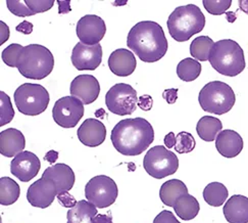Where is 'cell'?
Instances as JSON below:
<instances>
[{"label":"cell","mask_w":248,"mask_h":223,"mask_svg":"<svg viewBox=\"0 0 248 223\" xmlns=\"http://www.w3.org/2000/svg\"><path fill=\"white\" fill-rule=\"evenodd\" d=\"M59 14L60 15H65L71 12V1H62L59 0Z\"/></svg>","instance_id":"7bdbcfd3"},{"label":"cell","mask_w":248,"mask_h":223,"mask_svg":"<svg viewBox=\"0 0 248 223\" xmlns=\"http://www.w3.org/2000/svg\"><path fill=\"white\" fill-rule=\"evenodd\" d=\"M202 73V65L196 60L187 57L181 61L177 66V75L179 78L185 82L196 80Z\"/></svg>","instance_id":"f546056e"},{"label":"cell","mask_w":248,"mask_h":223,"mask_svg":"<svg viewBox=\"0 0 248 223\" xmlns=\"http://www.w3.org/2000/svg\"><path fill=\"white\" fill-rule=\"evenodd\" d=\"M196 147V141L191 133L185 131L177 134V142L175 145V151L179 154L191 153Z\"/></svg>","instance_id":"1f68e13d"},{"label":"cell","mask_w":248,"mask_h":223,"mask_svg":"<svg viewBox=\"0 0 248 223\" xmlns=\"http://www.w3.org/2000/svg\"><path fill=\"white\" fill-rule=\"evenodd\" d=\"M33 27L34 26L32 23L28 22V21H24L16 26V30L17 32H21V33L25 34V35H30L33 32Z\"/></svg>","instance_id":"60d3db41"},{"label":"cell","mask_w":248,"mask_h":223,"mask_svg":"<svg viewBox=\"0 0 248 223\" xmlns=\"http://www.w3.org/2000/svg\"><path fill=\"white\" fill-rule=\"evenodd\" d=\"M119 189L114 180L107 175L91 178L85 187L86 200L97 208H108L116 202Z\"/></svg>","instance_id":"9c48e42d"},{"label":"cell","mask_w":248,"mask_h":223,"mask_svg":"<svg viewBox=\"0 0 248 223\" xmlns=\"http://www.w3.org/2000/svg\"><path fill=\"white\" fill-rule=\"evenodd\" d=\"M70 92L72 96L80 100L84 104H90L98 99L100 85L92 75H79L72 81Z\"/></svg>","instance_id":"2e32d148"},{"label":"cell","mask_w":248,"mask_h":223,"mask_svg":"<svg viewBox=\"0 0 248 223\" xmlns=\"http://www.w3.org/2000/svg\"><path fill=\"white\" fill-rule=\"evenodd\" d=\"M54 67V57L51 51L40 44L24 46L16 62L18 72L25 78L42 80L49 76Z\"/></svg>","instance_id":"277c9868"},{"label":"cell","mask_w":248,"mask_h":223,"mask_svg":"<svg viewBox=\"0 0 248 223\" xmlns=\"http://www.w3.org/2000/svg\"><path fill=\"white\" fill-rule=\"evenodd\" d=\"M102 54L101 44L88 46L78 42L73 48L71 61L73 66L79 71H94L100 66Z\"/></svg>","instance_id":"4fadbf2b"},{"label":"cell","mask_w":248,"mask_h":223,"mask_svg":"<svg viewBox=\"0 0 248 223\" xmlns=\"http://www.w3.org/2000/svg\"><path fill=\"white\" fill-rule=\"evenodd\" d=\"M97 215V207L88 201H79L77 205L68 211V223H93V218Z\"/></svg>","instance_id":"cb8c5ba5"},{"label":"cell","mask_w":248,"mask_h":223,"mask_svg":"<svg viewBox=\"0 0 248 223\" xmlns=\"http://www.w3.org/2000/svg\"><path fill=\"white\" fill-rule=\"evenodd\" d=\"M6 5L8 11L16 17H27L34 16V14L32 13L31 9L27 6L25 1H20V0H7Z\"/></svg>","instance_id":"e575fe53"},{"label":"cell","mask_w":248,"mask_h":223,"mask_svg":"<svg viewBox=\"0 0 248 223\" xmlns=\"http://www.w3.org/2000/svg\"><path fill=\"white\" fill-rule=\"evenodd\" d=\"M186 193H188V189L183 181L179 179H170L161 186L159 198L166 206L174 207L177 200Z\"/></svg>","instance_id":"603a6c76"},{"label":"cell","mask_w":248,"mask_h":223,"mask_svg":"<svg viewBox=\"0 0 248 223\" xmlns=\"http://www.w3.org/2000/svg\"><path fill=\"white\" fill-rule=\"evenodd\" d=\"M25 3L36 15L48 12L53 6L54 0H25Z\"/></svg>","instance_id":"d590c367"},{"label":"cell","mask_w":248,"mask_h":223,"mask_svg":"<svg viewBox=\"0 0 248 223\" xmlns=\"http://www.w3.org/2000/svg\"><path fill=\"white\" fill-rule=\"evenodd\" d=\"M14 117L15 110L11 98L5 92L0 91V126L11 123Z\"/></svg>","instance_id":"4dcf8cb0"},{"label":"cell","mask_w":248,"mask_h":223,"mask_svg":"<svg viewBox=\"0 0 248 223\" xmlns=\"http://www.w3.org/2000/svg\"><path fill=\"white\" fill-rule=\"evenodd\" d=\"M164 142L166 144V147L168 149H173L175 148L176 142H177V137L175 135L174 132H170L169 134H167L165 137Z\"/></svg>","instance_id":"b9f144b4"},{"label":"cell","mask_w":248,"mask_h":223,"mask_svg":"<svg viewBox=\"0 0 248 223\" xmlns=\"http://www.w3.org/2000/svg\"><path fill=\"white\" fill-rule=\"evenodd\" d=\"M76 33L83 44L88 46L96 45L106 35L107 26L100 17L86 15L78 21Z\"/></svg>","instance_id":"7c38bea8"},{"label":"cell","mask_w":248,"mask_h":223,"mask_svg":"<svg viewBox=\"0 0 248 223\" xmlns=\"http://www.w3.org/2000/svg\"><path fill=\"white\" fill-rule=\"evenodd\" d=\"M202 3L207 13L214 16H221L231 7L232 0H203Z\"/></svg>","instance_id":"d6a6232c"},{"label":"cell","mask_w":248,"mask_h":223,"mask_svg":"<svg viewBox=\"0 0 248 223\" xmlns=\"http://www.w3.org/2000/svg\"><path fill=\"white\" fill-rule=\"evenodd\" d=\"M137 66L135 55L125 48H119L112 51L108 59V67L114 75L128 77L134 73Z\"/></svg>","instance_id":"ac0fdd59"},{"label":"cell","mask_w":248,"mask_h":223,"mask_svg":"<svg viewBox=\"0 0 248 223\" xmlns=\"http://www.w3.org/2000/svg\"><path fill=\"white\" fill-rule=\"evenodd\" d=\"M93 223H112V217L108 215L97 214L93 218Z\"/></svg>","instance_id":"ee69618b"},{"label":"cell","mask_w":248,"mask_h":223,"mask_svg":"<svg viewBox=\"0 0 248 223\" xmlns=\"http://www.w3.org/2000/svg\"><path fill=\"white\" fill-rule=\"evenodd\" d=\"M216 42L208 36H199L190 44V53L196 61L206 62Z\"/></svg>","instance_id":"f1b7e54d"},{"label":"cell","mask_w":248,"mask_h":223,"mask_svg":"<svg viewBox=\"0 0 248 223\" xmlns=\"http://www.w3.org/2000/svg\"><path fill=\"white\" fill-rule=\"evenodd\" d=\"M57 159H59V153H57L56 151H49L44 156V160L49 162L50 164H53Z\"/></svg>","instance_id":"f6af8a7d"},{"label":"cell","mask_w":248,"mask_h":223,"mask_svg":"<svg viewBox=\"0 0 248 223\" xmlns=\"http://www.w3.org/2000/svg\"><path fill=\"white\" fill-rule=\"evenodd\" d=\"M26 139L24 134L17 129L8 128L0 132V154L4 157L13 158L24 152Z\"/></svg>","instance_id":"44dd1931"},{"label":"cell","mask_w":248,"mask_h":223,"mask_svg":"<svg viewBox=\"0 0 248 223\" xmlns=\"http://www.w3.org/2000/svg\"><path fill=\"white\" fill-rule=\"evenodd\" d=\"M113 148L124 156H139L155 140V130L144 118L124 119L111 130Z\"/></svg>","instance_id":"6da1fadb"},{"label":"cell","mask_w":248,"mask_h":223,"mask_svg":"<svg viewBox=\"0 0 248 223\" xmlns=\"http://www.w3.org/2000/svg\"><path fill=\"white\" fill-rule=\"evenodd\" d=\"M20 186L12 178H0V204L2 206H9L15 204L20 198Z\"/></svg>","instance_id":"83f0119b"},{"label":"cell","mask_w":248,"mask_h":223,"mask_svg":"<svg viewBox=\"0 0 248 223\" xmlns=\"http://www.w3.org/2000/svg\"><path fill=\"white\" fill-rule=\"evenodd\" d=\"M0 24H1V42H0V45H2L8 39L9 30H8V27L6 26V24H4L3 22H1Z\"/></svg>","instance_id":"bcb514c9"},{"label":"cell","mask_w":248,"mask_h":223,"mask_svg":"<svg viewBox=\"0 0 248 223\" xmlns=\"http://www.w3.org/2000/svg\"><path fill=\"white\" fill-rule=\"evenodd\" d=\"M78 138L86 147L96 148L102 144L107 137V128L104 124L94 118L86 119L77 131Z\"/></svg>","instance_id":"e0dca14e"},{"label":"cell","mask_w":248,"mask_h":223,"mask_svg":"<svg viewBox=\"0 0 248 223\" xmlns=\"http://www.w3.org/2000/svg\"><path fill=\"white\" fill-rule=\"evenodd\" d=\"M229 192L223 183H208L203 189V199L209 206L221 207L228 199Z\"/></svg>","instance_id":"4316f807"},{"label":"cell","mask_w":248,"mask_h":223,"mask_svg":"<svg viewBox=\"0 0 248 223\" xmlns=\"http://www.w3.org/2000/svg\"><path fill=\"white\" fill-rule=\"evenodd\" d=\"M198 102L203 111L224 115L232 110L236 96L230 85L222 81H212L205 84L200 90Z\"/></svg>","instance_id":"8992f818"},{"label":"cell","mask_w":248,"mask_h":223,"mask_svg":"<svg viewBox=\"0 0 248 223\" xmlns=\"http://www.w3.org/2000/svg\"><path fill=\"white\" fill-rule=\"evenodd\" d=\"M214 69L224 76L235 77L245 69V57L241 46L232 39H223L215 43L209 55Z\"/></svg>","instance_id":"5b68a950"},{"label":"cell","mask_w":248,"mask_h":223,"mask_svg":"<svg viewBox=\"0 0 248 223\" xmlns=\"http://www.w3.org/2000/svg\"><path fill=\"white\" fill-rule=\"evenodd\" d=\"M143 167L151 177L163 179L177 172L179 159L176 154L163 145H156L147 151L143 159Z\"/></svg>","instance_id":"ba28073f"},{"label":"cell","mask_w":248,"mask_h":223,"mask_svg":"<svg viewBox=\"0 0 248 223\" xmlns=\"http://www.w3.org/2000/svg\"><path fill=\"white\" fill-rule=\"evenodd\" d=\"M127 45L144 63H155L166 55L169 43L163 27L156 22L143 21L133 27Z\"/></svg>","instance_id":"7a4b0ae2"},{"label":"cell","mask_w":248,"mask_h":223,"mask_svg":"<svg viewBox=\"0 0 248 223\" xmlns=\"http://www.w3.org/2000/svg\"><path fill=\"white\" fill-rule=\"evenodd\" d=\"M106 103L112 114L119 116L132 115L137 109V91L129 84L118 83L107 92Z\"/></svg>","instance_id":"30bf717a"},{"label":"cell","mask_w":248,"mask_h":223,"mask_svg":"<svg viewBox=\"0 0 248 223\" xmlns=\"http://www.w3.org/2000/svg\"><path fill=\"white\" fill-rule=\"evenodd\" d=\"M42 177L53 180L57 188V195L62 191H69L73 189L75 184V173L68 165L60 163L55 164L51 167L47 168Z\"/></svg>","instance_id":"ffe728a7"},{"label":"cell","mask_w":248,"mask_h":223,"mask_svg":"<svg viewBox=\"0 0 248 223\" xmlns=\"http://www.w3.org/2000/svg\"><path fill=\"white\" fill-rule=\"evenodd\" d=\"M224 216L229 223H248V198L234 195L223 208Z\"/></svg>","instance_id":"7402d4cb"},{"label":"cell","mask_w":248,"mask_h":223,"mask_svg":"<svg viewBox=\"0 0 248 223\" xmlns=\"http://www.w3.org/2000/svg\"><path fill=\"white\" fill-rule=\"evenodd\" d=\"M57 197V188L53 180L41 177L32 183L27 191V200L33 207L48 208Z\"/></svg>","instance_id":"5bb4252c"},{"label":"cell","mask_w":248,"mask_h":223,"mask_svg":"<svg viewBox=\"0 0 248 223\" xmlns=\"http://www.w3.org/2000/svg\"><path fill=\"white\" fill-rule=\"evenodd\" d=\"M178 88H170V89H166L163 92V98L165 99V101L170 103L173 104L177 102L178 100Z\"/></svg>","instance_id":"ab89813d"},{"label":"cell","mask_w":248,"mask_h":223,"mask_svg":"<svg viewBox=\"0 0 248 223\" xmlns=\"http://www.w3.org/2000/svg\"><path fill=\"white\" fill-rule=\"evenodd\" d=\"M173 208L177 216L185 221L194 219L198 215L200 210L198 201L189 193L180 197Z\"/></svg>","instance_id":"484cf974"},{"label":"cell","mask_w":248,"mask_h":223,"mask_svg":"<svg viewBox=\"0 0 248 223\" xmlns=\"http://www.w3.org/2000/svg\"><path fill=\"white\" fill-rule=\"evenodd\" d=\"M15 103L18 112L26 116H38L44 113L50 102L45 87L39 84L24 83L15 91Z\"/></svg>","instance_id":"52a82bcc"},{"label":"cell","mask_w":248,"mask_h":223,"mask_svg":"<svg viewBox=\"0 0 248 223\" xmlns=\"http://www.w3.org/2000/svg\"><path fill=\"white\" fill-rule=\"evenodd\" d=\"M57 200H59L60 204L64 208L72 209L77 205V200H76L69 191H62L57 195Z\"/></svg>","instance_id":"8d00e7d4"},{"label":"cell","mask_w":248,"mask_h":223,"mask_svg":"<svg viewBox=\"0 0 248 223\" xmlns=\"http://www.w3.org/2000/svg\"><path fill=\"white\" fill-rule=\"evenodd\" d=\"M24 46L17 43H13L2 51V61L3 63L12 68H16V62L20 55L21 51H23Z\"/></svg>","instance_id":"836d02e7"},{"label":"cell","mask_w":248,"mask_h":223,"mask_svg":"<svg viewBox=\"0 0 248 223\" xmlns=\"http://www.w3.org/2000/svg\"><path fill=\"white\" fill-rule=\"evenodd\" d=\"M239 6L245 14H248V1H239Z\"/></svg>","instance_id":"7dc6e473"},{"label":"cell","mask_w":248,"mask_h":223,"mask_svg":"<svg viewBox=\"0 0 248 223\" xmlns=\"http://www.w3.org/2000/svg\"><path fill=\"white\" fill-rule=\"evenodd\" d=\"M169 33L178 42L188 41L205 27V17L195 4L177 7L168 18Z\"/></svg>","instance_id":"3957f363"},{"label":"cell","mask_w":248,"mask_h":223,"mask_svg":"<svg viewBox=\"0 0 248 223\" xmlns=\"http://www.w3.org/2000/svg\"><path fill=\"white\" fill-rule=\"evenodd\" d=\"M154 223H181L170 211L164 210L155 218Z\"/></svg>","instance_id":"74e56055"},{"label":"cell","mask_w":248,"mask_h":223,"mask_svg":"<svg viewBox=\"0 0 248 223\" xmlns=\"http://www.w3.org/2000/svg\"><path fill=\"white\" fill-rule=\"evenodd\" d=\"M223 124L220 119L212 117V116H204L200 118L196 126V132L198 137L204 141H214L217 137L222 131Z\"/></svg>","instance_id":"d4e9b609"},{"label":"cell","mask_w":248,"mask_h":223,"mask_svg":"<svg viewBox=\"0 0 248 223\" xmlns=\"http://www.w3.org/2000/svg\"><path fill=\"white\" fill-rule=\"evenodd\" d=\"M243 145L241 135L231 129L222 130L216 139L217 151L228 159L237 157L242 152Z\"/></svg>","instance_id":"d6986e66"},{"label":"cell","mask_w":248,"mask_h":223,"mask_svg":"<svg viewBox=\"0 0 248 223\" xmlns=\"http://www.w3.org/2000/svg\"><path fill=\"white\" fill-rule=\"evenodd\" d=\"M84 116V103L74 96L57 100L52 109L54 122L62 128H74Z\"/></svg>","instance_id":"8fae6325"},{"label":"cell","mask_w":248,"mask_h":223,"mask_svg":"<svg viewBox=\"0 0 248 223\" xmlns=\"http://www.w3.org/2000/svg\"><path fill=\"white\" fill-rule=\"evenodd\" d=\"M41 163L34 153L24 151L13 159L11 172L14 176L22 182H29L39 173Z\"/></svg>","instance_id":"9a60e30c"},{"label":"cell","mask_w":248,"mask_h":223,"mask_svg":"<svg viewBox=\"0 0 248 223\" xmlns=\"http://www.w3.org/2000/svg\"><path fill=\"white\" fill-rule=\"evenodd\" d=\"M152 104H154V100H152L151 96L148 94L142 95L138 99V106L142 111H150L152 108Z\"/></svg>","instance_id":"f35d334b"}]
</instances>
